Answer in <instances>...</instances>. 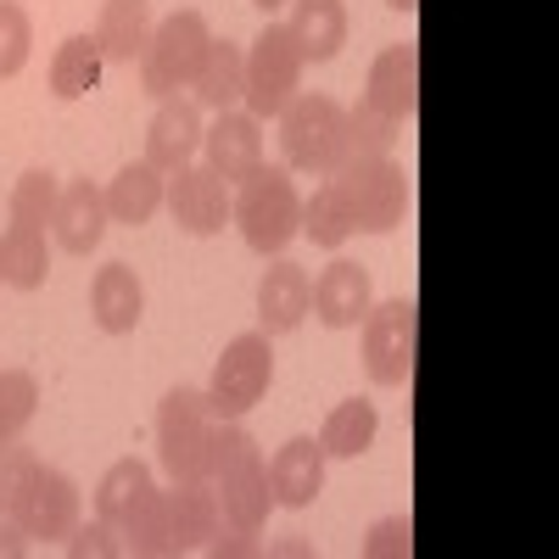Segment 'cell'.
Returning <instances> with one entry per match:
<instances>
[{
	"label": "cell",
	"mask_w": 559,
	"mask_h": 559,
	"mask_svg": "<svg viewBox=\"0 0 559 559\" xmlns=\"http://www.w3.org/2000/svg\"><path fill=\"white\" fill-rule=\"evenodd\" d=\"M207 23H202V12H174V17H163L157 28H152V39H146V51H140V90L146 96H179L185 84L197 79V68H202V57H207Z\"/></svg>",
	"instance_id": "obj_6"
},
{
	"label": "cell",
	"mask_w": 559,
	"mask_h": 559,
	"mask_svg": "<svg viewBox=\"0 0 559 559\" xmlns=\"http://www.w3.org/2000/svg\"><path fill=\"white\" fill-rule=\"evenodd\" d=\"M376 431H381L376 403H369V397H347V403H336L331 414H324L319 448H324V459H358V453H369Z\"/></svg>",
	"instance_id": "obj_25"
},
{
	"label": "cell",
	"mask_w": 559,
	"mask_h": 559,
	"mask_svg": "<svg viewBox=\"0 0 559 559\" xmlns=\"http://www.w3.org/2000/svg\"><path fill=\"white\" fill-rule=\"evenodd\" d=\"M302 45L292 39L286 23H263V34L252 39V51H247V112L263 123V118H280L286 112V102L302 90Z\"/></svg>",
	"instance_id": "obj_7"
},
{
	"label": "cell",
	"mask_w": 559,
	"mask_h": 559,
	"mask_svg": "<svg viewBox=\"0 0 559 559\" xmlns=\"http://www.w3.org/2000/svg\"><path fill=\"white\" fill-rule=\"evenodd\" d=\"M364 102L386 112L392 123H414L419 112V45L403 39V45H386L369 68V84H364Z\"/></svg>",
	"instance_id": "obj_15"
},
{
	"label": "cell",
	"mask_w": 559,
	"mask_h": 559,
	"mask_svg": "<svg viewBox=\"0 0 559 559\" xmlns=\"http://www.w3.org/2000/svg\"><path fill=\"white\" fill-rule=\"evenodd\" d=\"M163 202H168V213H174V224L185 229V236H218V229L229 224V185L207 163L202 168H191V163L174 168Z\"/></svg>",
	"instance_id": "obj_11"
},
{
	"label": "cell",
	"mask_w": 559,
	"mask_h": 559,
	"mask_svg": "<svg viewBox=\"0 0 559 559\" xmlns=\"http://www.w3.org/2000/svg\"><path fill=\"white\" fill-rule=\"evenodd\" d=\"M252 7H263V12H274V7H286V0H252Z\"/></svg>",
	"instance_id": "obj_39"
},
{
	"label": "cell",
	"mask_w": 559,
	"mask_h": 559,
	"mask_svg": "<svg viewBox=\"0 0 559 559\" xmlns=\"http://www.w3.org/2000/svg\"><path fill=\"white\" fill-rule=\"evenodd\" d=\"M51 236H57L62 252L90 258L102 247V236H107V191H96L84 174L68 179L62 197H57V213H51Z\"/></svg>",
	"instance_id": "obj_16"
},
{
	"label": "cell",
	"mask_w": 559,
	"mask_h": 559,
	"mask_svg": "<svg viewBox=\"0 0 559 559\" xmlns=\"http://www.w3.org/2000/svg\"><path fill=\"white\" fill-rule=\"evenodd\" d=\"M280 152H286V168L297 174H313V179H331L353 146H347V107L331 102V96H297L286 102V112H280Z\"/></svg>",
	"instance_id": "obj_4"
},
{
	"label": "cell",
	"mask_w": 559,
	"mask_h": 559,
	"mask_svg": "<svg viewBox=\"0 0 559 559\" xmlns=\"http://www.w3.org/2000/svg\"><path fill=\"white\" fill-rule=\"evenodd\" d=\"M102 68H107V57H102L96 34H73V39H62V45H57V57H51V96H57V102H79V96H90V90L102 84Z\"/></svg>",
	"instance_id": "obj_26"
},
{
	"label": "cell",
	"mask_w": 559,
	"mask_h": 559,
	"mask_svg": "<svg viewBox=\"0 0 559 559\" xmlns=\"http://www.w3.org/2000/svg\"><path fill=\"white\" fill-rule=\"evenodd\" d=\"M286 28L302 45L308 62H336L342 45H347V7L342 0H292Z\"/></svg>",
	"instance_id": "obj_22"
},
{
	"label": "cell",
	"mask_w": 559,
	"mask_h": 559,
	"mask_svg": "<svg viewBox=\"0 0 559 559\" xmlns=\"http://www.w3.org/2000/svg\"><path fill=\"white\" fill-rule=\"evenodd\" d=\"M331 179L342 185V197L353 207V224L364 229V236H392V229L403 224L408 179L392 157H347Z\"/></svg>",
	"instance_id": "obj_8"
},
{
	"label": "cell",
	"mask_w": 559,
	"mask_h": 559,
	"mask_svg": "<svg viewBox=\"0 0 559 559\" xmlns=\"http://www.w3.org/2000/svg\"><path fill=\"white\" fill-rule=\"evenodd\" d=\"M34 414H39V381L28 369H0V453L28 431Z\"/></svg>",
	"instance_id": "obj_30"
},
{
	"label": "cell",
	"mask_w": 559,
	"mask_h": 559,
	"mask_svg": "<svg viewBox=\"0 0 559 559\" xmlns=\"http://www.w3.org/2000/svg\"><path fill=\"white\" fill-rule=\"evenodd\" d=\"M376 308V286H369V269L353 263V258H331L313 280V319L331 324V331H353L364 324V313Z\"/></svg>",
	"instance_id": "obj_12"
},
{
	"label": "cell",
	"mask_w": 559,
	"mask_h": 559,
	"mask_svg": "<svg viewBox=\"0 0 559 559\" xmlns=\"http://www.w3.org/2000/svg\"><path fill=\"white\" fill-rule=\"evenodd\" d=\"M62 548H68L73 559H118V554H123V537H118V526H107L102 515H96V521L79 515V526L62 537Z\"/></svg>",
	"instance_id": "obj_34"
},
{
	"label": "cell",
	"mask_w": 559,
	"mask_h": 559,
	"mask_svg": "<svg viewBox=\"0 0 559 559\" xmlns=\"http://www.w3.org/2000/svg\"><path fill=\"white\" fill-rule=\"evenodd\" d=\"M79 487L57 471V464H45L34 448H7L0 453V515L17 521L28 537L39 543H62L73 526H79Z\"/></svg>",
	"instance_id": "obj_1"
},
{
	"label": "cell",
	"mask_w": 559,
	"mask_h": 559,
	"mask_svg": "<svg viewBox=\"0 0 559 559\" xmlns=\"http://www.w3.org/2000/svg\"><path fill=\"white\" fill-rule=\"evenodd\" d=\"M45 274H51V247H45V229H28V224H12L0 236V280L12 292H39Z\"/></svg>",
	"instance_id": "obj_27"
},
{
	"label": "cell",
	"mask_w": 559,
	"mask_h": 559,
	"mask_svg": "<svg viewBox=\"0 0 559 559\" xmlns=\"http://www.w3.org/2000/svg\"><path fill=\"white\" fill-rule=\"evenodd\" d=\"M152 487H157V481H152V464H146V459H134V453L118 459L112 471L102 476V487H96V515H102L107 526H123L134 509L146 503Z\"/></svg>",
	"instance_id": "obj_29"
},
{
	"label": "cell",
	"mask_w": 559,
	"mask_h": 559,
	"mask_svg": "<svg viewBox=\"0 0 559 559\" xmlns=\"http://www.w3.org/2000/svg\"><path fill=\"white\" fill-rule=\"evenodd\" d=\"M202 152V107L191 96H163L152 134H146V163L157 174H174Z\"/></svg>",
	"instance_id": "obj_18"
},
{
	"label": "cell",
	"mask_w": 559,
	"mask_h": 559,
	"mask_svg": "<svg viewBox=\"0 0 559 559\" xmlns=\"http://www.w3.org/2000/svg\"><path fill=\"white\" fill-rule=\"evenodd\" d=\"M207 487H213L218 503H224V526H229V532H247V537L263 532L269 509H274V498H269V459H263V448L236 426V419H224V426H218V448H213V476H207Z\"/></svg>",
	"instance_id": "obj_2"
},
{
	"label": "cell",
	"mask_w": 559,
	"mask_h": 559,
	"mask_svg": "<svg viewBox=\"0 0 559 559\" xmlns=\"http://www.w3.org/2000/svg\"><path fill=\"white\" fill-rule=\"evenodd\" d=\"M202 152H207V168L224 179V185H241L263 168V123L252 112H218L213 129H202Z\"/></svg>",
	"instance_id": "obj_14"
},
{
	"label": "cell",
	"mask_w": 559,
	"mask_h": 559,
	"mask_svg": "<svg viewBox=\"0 0 559 559\" xmlns=\"http://www.w3.org/2000/svg\"><path fill=\"white\" fill-rule=\"evenodd\" d=\"M152 0H107L102 7V23H96V45H102V57L129 68L140 62V51H146V39H152Z\"/></svg>",
	"instance_id": "obj_23"
},
{
	"label": "cell",
	"mask_w": 559,
	"mask_h": 559,
	"mask_svg": "<svg viewBox=\"0 0 559 559\" xmlns=\"http://www.w3.org/2000/svg\"><path fill=\"white\" fill-rule=\"evenodd\" d=\"M408 537H414L408 515H386V521L369 526V537L358 543V554H364V559H403V554H408Z\"/></svg>",
	"instance_id": "obj_35"
},
{
	"label": "cell",
	"mask_w": 559,
	"mask_h": 559,
	"mask_svg": "<svg viewBox=\"0 0 559 559\" xmlns=\"http://www.w3.org/2000/svg\"><path fill=\"white\" fill-rule=\"evenodd\" d=\"M207 554H213V559H252V554H263V543L247 537V532H236V537H224V532H218V537L207 543Z\"/></svg>",
	"instance_id": "obj_36"
},
{
	"label": "cell",
	"mask_w": 559,
	"mask_h": 559,
	"mask_svg": "<svg viewBox=\"0 0 559 559\" xmlns=\"http://www.w3.org/2000/svg\"><path fill=\"white\" fill-rule=\"evenodd\" d=\"M34 548V537L17 526V521H7V526H0V554H7V559H23Z\"/></svg>",
	"instance_id": "obj_37"
},
{
	"label": "cell",
	"mask_w": 559,
	"mask_h": 559,
	"mask_svg": "<svg viewBox=\"0 0 559 559\" xmlns=\"http://www.w3.org/2000/svg\"><path fill=\"white\" fill-rule=\"evenodd\" d=\"M229 218H236L241 241L258 258H280L297 236H302V197L292 185V168H258L252 179H241V197L229 202Z\"/></svg>",
	"instance_id": "obj_5"
},
{
	"label": "cell",
	"mask_w": 559,
	"mask_h": 559,
	"mask_svg": "<svg viewBox=\"0 0 559 559\" xmlns=\"http://www.w3.org/2000/svg\"><path fill=\"white\" fill-rule=\"evenodd\" d=\"M28 45H34V23L17 0H0V79H17L28 68Z\"/></svg>",
	"instance_id": "obj_33"
},
{
	"label": "cell",
	"mask_w": 559,
	"mask_h": 559,
	"mask_svg": "<svg viewBox=\"0 0 559 559\" xmlns=\"http://www.w3.org/2000/svg\"><path fill=\"white\" fill-rule=\"evenodd\" d=\"M397 129H403V123H392L386 112H376L369 102H358V107L347 112V146H353V157H392Z\"/></svg>",
	"instance_id": "obj_32"
},
{
	"label": "cell",
	"mask_w": 559,
	"mask_h": 559,
	"mask_svg": "<svg viewBox=\"0 0 559 559\" xmlns=\"http://www.w3.org/2000/svg\"><path fill=\"white\" fill-rule=\"evenodd\" d=\"M247 96V51L236 39H207V57L191 79V102L207 112H229Z\"/></svg>",
	"instance_id": "obj_21"
},
{
	"label": "cell",
	"mask_w": 559,
	"mask_h": 559,
	"mask_svg": "<svg viewBox=\"0 0 559 559\" xmlns=\"http://www.w3.org/2000/svg\"><path fill=\"white\" fill-rule=\"evenodd\" d=\"M414 342H419V302L392 297L364 313V369L376 386H408L414 376Z\"/></svg>",
	"instance_id": "obj_10"
},
{
	"label": "cell",
	"mask_w": 559,
	"mask_h": 559,
	"mask_svg": "<svg viewBox=\"0 0 559 559\" xmlns=\"http://www.w3.org/2000/svg\"><path fill=\"white\" fill-rule=\"evenodd\" d=\"M308 308H313V274L280 252L263 269V280H258V324H263V336H292L297 324L308 319Z\"/></svg>",
	"instance_id": "obj_13"
},
{
	"label": "cell",
	"mask_w": 559,
	"mask_h": 559,
	"mask_svg": "<svg viewBox=\"0 0 559 559\" xmlns=\"http://www.w3.org/2000/svg\"><path fill=\"white\" fill-rule=\"evenodd\" d=\"M302 236H308L313 247H324V252H342V247L358 236L353 207H347V197H342L336 179H324L319 191L302 202Z\"/></svg>",
	"instance_id": "obj_28"
},
{
	"label": "cell",
	"mask_w": 559,
	"mask_h": 559,
	"mask_svg": "<svg viewBox=\"0 0 559 559\" xmlns=\"http://www.w3.org/2000/svg\"><path fill=\"white\" fill-rule=\"evenodd\" d=\"M218 426L202 386H174L157 403V464L168 481H207L213 476V448H218Z\"/></svg>",
	"instance_id": "obj_3"
},
{
	"label": "cell",
	"mask_w": 559,
	"mask_h": 559,
	"mask_svg": "<svg viewBox=\"0 0 559 559\" xmlns=\"http://www.w3.org/2000/svg\"><path fill=\"white\" fill-rule=\"evenodd\" d=\"M386 7H392V12H403V17H408V12H419V0H386Z\"/></svg>",
	"instance_id": "obj_38"
},
{
	"label": "cell",
	"mask_w": 559,
	"mask_h": 559,
	"mask_svg": "<svg viewBox=\"0 0 559 559\" xmlns=\"http://www.w3.org/2000/svg\"><path fill=\"white\" fill-rule=\"evenodd\" d=\"M90 319L102 324L107 336H129L140 319H146V286L129 263H102L90 280Z\"/></svg>",
	"instance_id": "obj_19"
},
{
	"label": "cell",
	"mask_w": 559,
	"mask_h": 559,
	"mask_svg": "<svg viewBox=\"0 0 559 559\" xmlns=\"http://www.w3.org/2000/svg\"><path fill=\"white\" fill-rule=\"evenodd\" d=\"M269 381H274V347H269L263 331H247V336H236L224 347V358L213 364V381L202 392H207L218 419H241L263 403Z\"/></svg>",
	"instance_id": "obj_9"
},
{
	"label": "cell",
	"mask_w": 559,
	"mask_h": 559,
	"mask_svg": "<svg viewBox=\"0 0 559 559\" xmlns=\"http://www.w3.org/2000/svg\"><path fill=\"white\" fill-rule=\"evenodd\" d=\"M224 532V503L207 481H174L168 492V543L174 554H197Z\"/></svg>",
	"instance_id": "obj_20"
},
{
	"label": "cell",
	"mask_w": 559,
	"mask_h": 559,
	"mask_svg": "<svg viewBox=\"0 0 559 559\" xmlns=\"http://www.w3.org/2000/svg\"><path fill=\"white\" fill-rule=\"evenodd\" d=\"M324 492V448L319 437H292L269 453V498L280 509H308Z\"/></svg>",
	"instance_id": "obj_17"
},
{
	"label": "cell",
	"mask_w": 559,
	"mask_h": 559,
	"mask_svg": "<svg viewBox=\"0 0 559 559\" xmlns=\"http://www.w3.org/2000/svg\"><path fill=\"white\" fill-rule=\"evenodd\" d=\"M163 191H168V179L140 157V163H123L107 185V218L112 224H152V213L163 207Z\"/></svg>",
	"instance_id": "obj_24"
},
{
	"label": "cell",
	"mask_w": 559,
	"mask_h": 559,
	"mask_svg": "<svg viewBox=\"0 0 559 559\" xmlns=\"http://www.w3.org/2000/svg\"><path fill=\"white\" fill-rule=\"evenodd\" d=\"M57 197H62L57 174H51V168H28V174L12 185V197H7V207H12V224L45 229V224H51V213H57Z\"/></svg>",
	"instance_id": "obj_31"
}]
</instances>
